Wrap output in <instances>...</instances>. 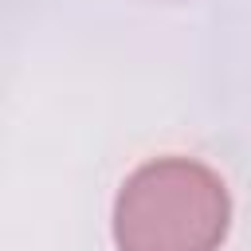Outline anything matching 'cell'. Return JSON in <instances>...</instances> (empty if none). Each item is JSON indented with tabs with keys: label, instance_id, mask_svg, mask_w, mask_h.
Wrapping results in <instances>:
<instances>
[{
	"label": "cell",
	"instance_id": "6da1fadb",
	"mask_svg": "<svg viewBox=\"0 0 251 251\" xmlns=\"http://www.w3.org/2000/svg\"><path fill=\"white\" fill-rule=\"evenodd\" d=\"M227 231L224 180L188 157L141 165L114 208L122 251H216Z\"/></svg>",
	"mask_w": 251,
	"mask_h": 251
}]
</instances>
